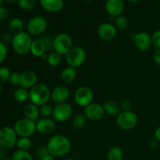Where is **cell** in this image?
Here are the masks:
<instances>
[{
	"label": "cell",
	"instance_id": "d6a6232c",
	"mask_svg": "<svg viewBox=\"0 0 160 160\" xmlns=\"http://www.w3.org/2000/svg\"><path fill=\"white\" fill-rule=\"evenodd\" d=\"M18 6L23 10H31L36 6V0H19Z\"/></svg>",
	"mask_w": 160,
	"mask_h": 160
},
{
	"label": "cell",
	"instance_id": "e575fe53",
	"mask_svg": "<svg viewBox=\"0 0 160 160\" xmlns=\"http://www.w3.org/2000/svg\"><path fill=\"white\" fill-rule=\"evenodd\" d=\"M10 74L11 72L9 71V69L5 67H0V84L9 81Z\"/></svg>",
	"mask_w": 160,
	"mask_h": 160
},
{
	"label": "cell",
	"instance_id": "7bdbcfd3",
	"mask_svg": "<svg viewBox=\"0 0 160 160\" xmlns=\"http://www.w3.org/2000/svg\"><path fill=\"white\" fill-rule=\"evenodd\" d=\"M152 58L154 62H156L158 66H159L160 67V49L155 50L154 53H153Z\"/></svg>",
	"mask_w": 160,
	"mask_h": 160
},
{
	"label": "cell",
	"instance_id": "1f68e13d",
	"mask_svg": "<svg viewBox=\"0 0 160 160\" xmlns=\"http://www.w3.org/2000/svg\"><path fill=\"white\" fill-rule=\"evenodd\" d=\"M39 112L42 118H49L50 117H52L53 108L47 103L39 107Z\"/></svg>",
	"mask_w": 160,
	"mask_h": 160
},
{
	"label": "cell",
	"instance_id": "8fae6325",
	"mask_svg": "<svg viewBox=\"0 0 160 160\" xmlns=\"http://www.w3.org/2000/svg\"><path fill=\"white\" fill-rule=\"evenodd\" d=\"M17 134L13 128L3 127L0 129V145L6 148H11L17 145Z\"/></svg>",
	"mask_w": 160,
	"mask_h": 160
},
{
	"label": "cell",
	"instance_id": "6f0895ef",
	"mask_svg": "<svg viewBox=\"0 0 160 160\" xmlns=\"http://www.w3.org/2000/svg\"><path fill=\"white\" fill-rule=\"evenodd\" d=\"M159 82H160V75H159Z\"/></svg>",
	"mask_w": 160,
	"mask_h": 160
},
{
	"label": "cell",
	"instance_id": "7c38bea8",
	"mask_svg": "<svg viewBox=\"0 0 160 160\" xmlns=\"http://www.w3.org/2000/svg\"><path fill=\"white\" fill-rule=\"evenodd\" d=\"M132 40L136 48L140 52H147L152 46V35L145 31L133 34Z\"/></svg>",
	"mask_w": 160,
	"mask_h": 160
},
{
	"label": "cell",
	"instance_id": "ba28073f",
	"mask_svg": "<svg viewBox=\"0 0 160 160\" xmlns=\"http://www.w3.org/2000/svg\"><path fill=\"white\" fill-rule=\"evenodd\" d=\"M73 48V41L70 36L66 33H60L54 37V51L60 55L67 53Z\"/></svg>",
	"mask_w": 160,
	"mask_h": 160
},
{
	"label": "cell",
	"instance_id": "9f6ffc18",
	"mask_svg": "<svg viewBox=\"0 0 160 160\" xmlns=\"http://www.w3.org/2000/svg\"><path fill=\"white\" fill-rule=\"evenodd\" d=\"M0 37H1V31H0Z\"/></svg>",
	"mask_w": 160,
	"mask_h": 160
},
{
	"label": "cell",
	"instance_id": "f35d334b",
	"mask_svg": "<svg viewBox=\"0 0 160 160\" xmlns=\"http://www.w3.org/2000/svg\"><path fill=\"white\" fill-rule=\"evenodd\" d=\"M20 73H17V72H12L9 76V82L12 85H19L20 84Z\"/></svg>",
	"mask_w": 160,
	"mask_h": 160
},
{
	"label": "cell",
	"instance_id": "44dd1931",
	"mask_svg": "<svg viewBox=\"0 0 160 160\" xmlns=\"http://www.w3.org/2000/svg\"><path fill=\"white\" fill-rule=\"evenodd\" d=\"M23 115L24 117L33 121H38L40 117V112H39L38 106L33 103H29L26 105L23 108Z\"/></svg>",
	"mask_w": 160,
	"mask_h": 160
},
{
	"label": "cell",
	"instance_id": "816d5d0a",
	"mask_svg": "<svg viewBox=\"0 0 160 160\" xmlns=\"http://www.w3.org/2000/svg\"><path fill=\"white\" fill-rule=\"evenodd\" d=\"M85 2H92L94 1V0H84Z\"/></svg>",
	"mask_w": 160,
	"mask_h": 160
},
{
	"label": "cell",
	"instance_id": "ffe728a7",
	"mask_svg": "<svg viewBox=\"0 0 160 160\" xmlns=\"http://www.w3.org/2000/svg\"><path fill=\"white\" fill-rule=\"evenodd\" d=\"M46 47L45 43L40 37L34 39L32 42V45L31 47L30 52L35 57H42L46 52Z\"/></svg>",
	"mask_w": 160,
	"mask_h": 160
},
{
	"label": "cell",
	"instance_id": "d4e9b609",
	"mask_svg": "<svg viewBox=\"0 0 160 160\" xmlns=\"http://www.w3.org/2000/svg\"><path fill=\"white\" fill-rule=\"evenodd\" d=\"M123 152L120 147L114 146L109 148L107 153L108 160H123Z\"/></svg>",
	"mask_w": 160,
	"mask_h": 160
},
{
	"label": "cell",
	"instance_id": "83f0119b",
	"mask_svg": "<svg viewBox=\"0 0 160 160\" xmlns=\"http://www.w3.org/2000/svg\"><path fill=\"white\" fill-rule=\"evenodd\" d=\"M87 118L84 114H77L73 117L72 120V126L77 130H81L84 128L86 124Z\"/></svg>",
	"mask_w": 160,
	"mask_h": 160
},
{
	"label": "cell",
	"instance_id": "11a10c76",
	"mask_svg": "<svg viewBox=\"0 0 160 160\" xmlns=\"http://www.w3.org/2000/svg\"><path fill=\"white\" fill-rule=\"evenodd\" d=\"M2 2H3V0H0V6H1L2 4Z\"/></svg>",
	"mask_w": 160,
	"mask_h": 160
},
{
	"label": "cell",
	"instance_id": "7dc6e473",
	"mask_svg": "<svg viewBox=\"0 0 160 160\" xmlns=\"http://www.w3.org/2000/svg\"><path fill=\"white\" fill-rule=\"evenodd\" d=\"M40 160H56V159H55L54 156H52V155L49 154V155H48V156H45V157L42 158V159Z\"/></svg>",
	"mask_w": 160,
	"mask_h": 160
},
{
	"label": "cell",
	"instance_id": "836d02e7",
	"mask_svg": "<svg viewBox=\"0 0 160 160\" xmlns=\"http://www.w3.org/2000/svg\"><path fill=\"white\" fill-rule=\"evenodd\" d=\"M114 23H115V27L118 30H124L128 26V19L121 15L116 17Z\"/></svg>",
	"mask_w": 160,
	"mask_h": 160
},
{
	"label": "cell",
	"instance_id": "b9f144b4",
	"mask_svg": "<svg viewBox=\"0 0 160 160\" xmlns=\"http://www.w3.org/2000/svg\"><path fill=\"white\" fill-rule=\"evenodd\" d=\"M9 17V11L3 6H0V20H5Z\"/></svg>",
	"mask_w": 160,
	"mask_h": 160
},
{
	"label": "cell",
	"instance_id": "7402d4cb",
	"mask_svg": "<svg viewBox=\"0 0 160 160\" xmlns=\"http://www.w3.org/2000/svg\"><path fill=\"white\" fill-rule=\"evenodd\" d=\"M105 112L109 116H118L122 109L118 102L115 100H108L103 105Z\"/></svg>",
	"mask_w": 160,
	"mask_h": 160
},
{
	"label": "cell",
	"instance_id": "3957f363",
	"mask_svg": "<svg viewBox=\"0 0 160 160\" xmlns=\"http://www.w3.org/2000/svg\"><path fill=\"white\" fill-rule=\"evenodd\" d=\"M32 38L28 32H21L14 35L12 46L16 53L20 56H24L31 52Z\"/></svg>",
	"mask_w": 160,
	"mask_h": 160
},
{
	"label": "cell",
	"instance_id": "bcb514c9",
	"mask_svg": "<svg viewBox=\"0 0 160 160\" xmlns=\"http://www.w3.org/2000/svg\"><path fill=\"white\" fill-rule=\"evenodd\" d=\"M155 139L160 142V126L155 131Z\"/></svg>",
	"mask_w": 160,
	"mask_h": 160
},
{
	"label": "cell",
	"instance_id": "8992f818",
	"mask_svg": "<svg viewBox=\"0 0 160 160\" xmlns=\"http://www.w3.org/2000/svg\"><path fill=\"white\" fill-rule=\"evenodd\" d=\"M138 117L137 114L131 110L121 111L117 117V123L119 128L124 131H129L137 126Z\"/></svg>",
	"mask_w": 160,
	"mask_h": 160
},
{
	"label": "cell",
	"instance_id": "ee69618b",
	"mask_svg": "<svg viewBox=\"0 0 160 160\" xmlns=\"http://www.w3.org/2000/svg\"><path fill=\"white\" fill-rule=\"evenodd\" d=\"M158 143H159V142H158L156 139H152V140L149 142L148 145H149L150 148H152V149H154V148H156V147H157Z\"/></svg>",
	"mask_w": 160,
	"mask_h": 160
},
{
	"label": "cell",
	"instance_id": "4dcf8cb0",
	"mask_svg": "<svg viewBox=\"0 0 160 160\" xmlns=\"http://www.w3.org/2000/svg\"><path fill=\"white\" fill-rule=\"evenodd\" d=\"M40 38L45 43V47H46V51L50 52H53L52 50H54V38L52 37L51 35H48V34H44V35L41 36Z\"/></svg>",
	"mask_w": 160,
	"mask_h": 160
},
{
	"label": "cell",
	"instance_id": "5b68a950",
	"mask_svg": "<svg viewBox=\"0 0 160 160\" xmlns=\"http://www.w3.org/2000/svg\"><path fill=\"white\" fill-rule=\"evenodd\" d=\"M13 129L20 138H30L36 131V122L25 117L21 118L15 122Z\"/></svg>",
	"mask_w": 160,
	"mask_h": 160
},
{
	"label": "cell",
	"instance_id": "603a6c76",
	"mask_svg": "<svg viewBox=\"0 0 160 160\" xmlns=\"http://www.w3.org/2000/svg\"><path fill=\"white\" fill-rule=\"evenodd\" d=\"M9 29L10 32L12 34L16 35L17 34L23 32V29H24V24H23V20L20 18L16 17L12 20H10L9 23Z\"/></svg>",
	"mask_w": 160,
	"mask_h": 160
},
{
	"label": "cell",
	"instance_id": "ab89813d",
	"mask_svg": "<svg viewBox=\"0 0 160 160\" xmlns=\"http://www.w3.org/2000/svg\"><path fill=\"white\" fill-rule=\"evenodd\" d=\"M120 107H121L122 111H128L131 110V102L128 98H124L120 103Z\"/></svg>",
	"mask_w": 160,
	"mask_h": 160
},
{
	"label": "cell",
	"instance_id": "9c48e42d",
	"mask_svg": "<svg viewBox=\"0 0 160 160\" xmlns=\"http://www.w3.org/2000/svg\"><path fill=\"white\" fill-rule=\"evenodd\" d=\"M72 114H73V108L68 102L56 104L53 107L52 118L55 121L59 123L67 121L72 117Z\"/></svg>",
	"mask_w": 160,
	"mask_h": 160
},
{
	"label": "cell",
	"instance_id": "f1b7e54d",
	"mask_svg": "<svg viewBox=\"0 0 160 160\" xmlns=\"http://www.w3.org/2000/svg\"><path fill=\"white\" fill-rule=\"evenodd\" d=\"M12 160H34L33 156L28 151L17 150L12 156Z\"/></svg>",
	"mask_w": 160,
	"mask_h": 160
},
{
	"label": "cell",
	"instance_id": "2e32d148",
	"mask_svg": "<svg viewBox=\"0 0 160 160\" xmlns=\"http://www.w3.org/2000/svg\"><path fill=\"white\" fill-rule=\"evenodd\" d=\"M38 84V76L35 72L31 70H26L20 73V87L23 88L31 89Z\"/></svg>",
	"mask_w": 160,
	"mask_h": 160
},
{
	"label": "cell",
	"instance_id": "277c9868",
	"mask_svg": "<svg viewBox=\"0 0 160 160\" xmlns=\"http://www.w3.org/2000/svg\"><path fill=\"white\" fill-rule=\"evenodd\" d=\"M87 58L85 50L80 46H73V48L66 55V61L69 67L78 68L84 63Z\"/></svg>",
	"mask_w": 160,
	"mask_h": 160
},
{
	"label": "cell",
	"instance_id": "5bb4252c",
	"mask_svg": "<svg viewBox=\"0 0 160 160\" xmlns=\"http://www.w3.org/2000/svg\"><path fill=\"white\" fill-rule=\"evenodd\" d=\"M98 35L106 42L113 40L117 36V29L115 25L111 23H102L98 28Z\"/></svg>",
	"mask_w": 160,
	"mask_h": 160
},
{
	"label": "cell",
	"instance_id": "7a4b0ae2",
	"mask_svg": "<svg viewBox=\"0 0 160 160\" xmlns=\"http://www.w3.org/2000/svg\"><path fill=\"white\" fill-rule=\"evenodd\" d=\"M51 98V91L49 88L44 84H37L30 89L29 100L31 103L38 106H42L47 104L48 100Z\"/></svg>",
	"mask_w": 160,
	"mask_h": 160
},
{
	"label": "cell",
	"instance_id": "c3c4849f",
	"mask_svg": "<svg viewBox=\"0 0 160 160\" xmlns=\"http://www.w3.org/2000/svg\"><path fill=\"white\" fill-rule=\"evenodd\" d=\"M0 160H12V157H9V156H6L4 158H2V159H0Z\"/></svg>",
	"mask_w": 160,
	"mask_h": 160
},
{
	"label": "cell",
	"instance_id": "d6986e66",
	"mask_svg": "<svg viewBox=\"0 0 160 160\" xmlns=\"http://www.w3.org/2000/svg\"><path fill=\"white\" fill-rule=\"evenodd\" d=\"M40 4L45 11L57 12L63 7V0H40Z\"/></svg>",
	"mask_w": 160,
	"mask_h": 160
},
{
	"label": "cell",
	"instance_id": "8d00e7d4",
	"mask_svg": "<svg viewBox=\"0 0 160 160\" xmlns=\"http://www.w3.org/2000/svg\"><path fill=\"white\" fill-rule=\"evenodd\" d=\"M8 49L6 44L3 42L0 41V63L4 62L7 58Z\"/></svg>",
	"mask_w": 160,
	"mask_h": 160
},
{
	"label": "cell",
	"instance_id": "484cf974",
	"mask_svg": "<svg viewBox=\"0 0 160 160\" xmlns=\"http://www.w3.org/2000/svg\"><path fill=\"white\" fill-rule=\"evenodd\" d=\"M13 98L18 102H25L29 99V92L23 88H19L14 92Z\"/></svg>",
	"mask_w": 160,
	"mask_h": 160
},
{
	"label": "cell",
	"instance_id": "9a60e30c",
	"mask_svg": "<svg viewBox=\"0 0 160 160\" xmlns=\"http://www.w3.org/2000/svg\"><path fill=\"white\" fill-rule=\"evenodd\" d=\"M70 95V90L64 85L56 86L51 91V99L56 104L67 102Z\"/></svg>",
	"mask_w": 160,
	"mask_h": 160
},
{
	"label": "cell",
	"instance_id": "30bf717a",
	"mask_svg": "<svg viewBox=\"0 0 160 160\" xmlns=\"http://www.w3.org/2000/svg\"><path fill=\"white\" fill-rule=\"evenodd\" d=\"M94 93L92 88L87 86L78 88L74 93V101L77 105L81 107H86L93 102Z\"/></svg>",
	"mask_w": 160,
	"mask_h": 160
},
{
	"label": "cell",
	"instance_id": "681fc988",
	"mask_svg": "<svg viewBox=\"0 0 160 160\" xmlns=\"http://www.w3.org/2000/svg\"><path fill=\"white\" fill-rule=\"evenodd\" d=\"M6 2H9V3H14V2H18L19 0H6Z\"/></svg>",
	"mask_w": 160,
	"mask_h": 160
},
{
	"label": "cell",
	"instance_id": "f6af8a7d",
	"mask_svg": "<svg viewBox=\"0 0 160 160\" xmlns=\"http://www.w3.org/2000/svg\"><path fill=\"white\" fill-rule=\"evenodd\" d=\"M6 148H4L3 146H2L0 145V159H2V158H4L6 156Z\"/></svg>",
	"mask_w": 160,
	"mask_h": 160
},
{
	"label": "cell",
	"instance_id": "6da1fadb",
	"mask_svg": "<svg viewBox=\"0 0 160 160\" xmlns=\"http://www.w3.org/2000/svg\"><path fill=\"white\" fill-rule=\"evenodd\" d=\"M49 154L54 157L66 156L71 149L70 139L62 134H56L49 138L46 145Z\"/></svg>",
	"mask_w": 160,
	"mask_h": 160
},
{
	"label": "cell",
	"instance_id": "db71d44e",
	"mask_svg": "<svg viewBox=\"0 0 160 160\" xmlns=\"http://www.w3.org/2000/svg\"><path fill=\"white\" fill-rule=\"evenodd\" d=\"M2 84H0V94H1V92H2Z\"/></svg>",
	"mask_w": 160,
	"mask_h": 160
},
{
	"label": "cell",
	"instance_id": "ac0fdd59",
	"mask_svg": "<svg viewBox=\"0 0 160 160\" xmlns=\"http://www.w3.org/2000/svg\"><path fill=\"white\" fill-rule=\"evenodd\" d=\"M105 7L109 16L117 17L121 15L123 12L124 4L123 0H107Z\"/></svg>",
	"mask_w": 160,
	"mask_h": 160
},
{
	"label": "cell",
	"instance_id": "d590c367",
	"mask_svg": "<svg viewBox=\"0 0 160 160\" xmlns=\"http://www.w3.org/2000/svg\"><path fill=\"white\" fill-rule=\"evenodd\" d=\"M152 42L153 47L156 49H160V29L156 31L152 34Z\"/></svg>",
	"mask_w": 160,
	"mask_h": 160
},
{
	"label": "cell",
	"instance_id": "52a82bcc",
	"mask_svg": "<svg viewBox=\"0 0 160 160\" xmlns=\"http://www.w3.org/2000/svg\"><path fill=\"white\" fill-rule=\"evenodd\" d=\"M46 20L43 17L36 16L30 19L26 26L27 32L31 36H40L47 29Z\"/></svg>",
	"mask_w": 160,
	"mask_h": 160
},
{
	"label": "cell",
	"instance_id": "f546056e",
	"mask_svg": "<svg viewBox=\"0 0 160 160\" xmlns=\"http://www.w3.org/2000/svg\"><path fill=\"white\" fill-rule=\"evenodd\" d=\"M17 147L18 149L28 151L32 146V142L30 138H20L17 142Z\"/></svg>",
	"mask_w": 160,
	"mask_h": 160
},
{
	"label": "cell",
	"instance_id": "4316f807",
	"mask_svg": "<svg viewBox=\"0 0 160 160\" xmlns=\"http://www.w3.org/2000/svg\"><path fill=\"white\" fill-rule=\"evenodd\" d=\"M62 61V55L53 51L47 56L46 62L51 67H57Z\"/></svg>",
	"mask_w": 160,
	"mask_h": 160
},
{
	"label": "cell",
	"instance_id": "cb8c5ba5",
	"mask_svg": "<svg viewBox=\"0 0 160 160\" xmlns=\"http://www.w3.org/2000/svg\"><path fill=\"white\" fill-rule=\"evenodd\" d=\"M77 70L71 67H67L62 70L61 73V79L65 83H71L76 79Z\"/></svg>",
	"mask_w": 160,
	"mask_h": 160
},
{
	"label": "cell",
	"instance_id": "60d3db41",
	"mask_svg": "<svg viewBox=\"0 0 160 160\" xmlns=\"http://www.w3.org/2000/svg\"><path fill=\"white\" fill-rule=\"evenodd\" d=\"M14 34H12L11 32L5 33L2 35V42L6 43H11L12 44V40H13Z\"/></svg>",
	"mask_w": 160,
	"mask_h": 160
},
{
	"label": "cell",
	"instance_id": "680465c9",
	"mask_svg": "<svg viewBox=\"0 0 160 160\" xmlns=\"http://www.w3.org/2000/svg\"><path fill=\"white\" fill-rule=\"evenodd\" d=\"M71 1H75V0H71Z\"/></svg>",
	"mask_w": 160,
	"mask_h": 160
},
{
	"label": "cell",
	"instance_id": "e0dca14e",
	"mask_svg": "<svg viewBox=\"0 0 160 160\" xmlns=\"http://www.w3.org/2000/svg\"><path fill=\"white\" fill-rule=\"evenodd\" d=\"M56 129V123L54 120L50 118L39 119L36 122V131L42 134H50Z\"/></svg>",
	"mask_w": 160,
	"mask_h": 160
},
{
	"label": "cell",
	"instance_id": "f907efd6",
	"mask_svg": "<svg viewBox=\"0 0 160 160\" xmlns=\"http://www.w3.org/2000/svg\"><path fill=\"white\" fill-rule=\"evenodd\" d=\"M128 1H129L130 2H132V3H135V2H138L141 1V0H128Z\"/></svg>",
	"mask_w": 160,
	"mask_h": 160
},
{
	"label": "cell",
	"instance_id": "4fadbf2b",
	"mask_svg": "<svg viewBox=\"0 0 160 160\" xmlns=\"http://www.w3.org/2000/svg\"><path fill=\"white\" fill-rule=\"evenodd\" d=\"M106 113L102 105L97 102H92L84 107V115L87 118V120L91 121H97L99 120L104 117Z\"/></svg>",
	"mask_w": 160,
	"mask_h": 160
},
{
	"label": "cell",
	"instance_id": "f5cc1de1",
	"mask_svg": "<svg viewBox=\"0 0 160 160\" xmlns=\"http://www.w3.org/2000/svg\"><path fill=\"white\" fill-rule=\"evenodd\" d=\"M63 160H76V159H73V158H68V159H63Z\"/></svg>",
	"mask_w": 160,
	"mask_h": 160
},
{
	"label": "cell",
	"instance_id": "74e56055",
	"mask_svg": "<svg viewBox=\"0 0 160 160\" xmlns=\"http://www.w3.org/2000/svg\"><path fill=\"white\" fill-rule=\"evenodd\" d=\"M35 154H36V156H37V157L39 159V160H40L42 159V158L45 157L46 156L49 155V152H48V148H47L46 145H45V146H40L37 149Z\"/></svg>",
	"mask_w": 160,
	"mask_h": 160
}]
</instances>
